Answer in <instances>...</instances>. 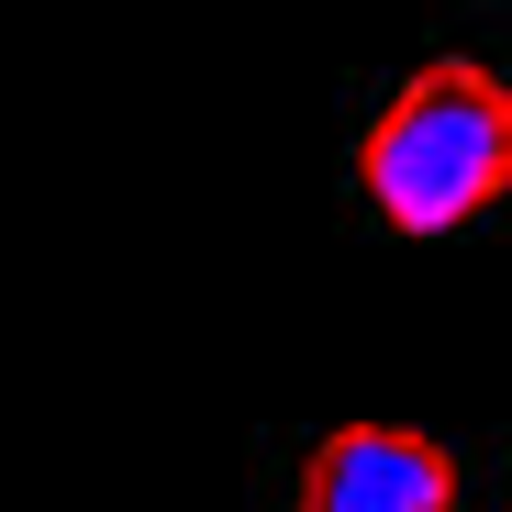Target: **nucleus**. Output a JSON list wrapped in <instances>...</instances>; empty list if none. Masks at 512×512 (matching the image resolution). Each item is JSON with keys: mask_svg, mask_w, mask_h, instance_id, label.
Wrapping results in <instances>:
<instances>
[{"mask_svg": "<svg viewBox=\"0 0 512 512\" xmlns=\"http://www.w3.org/2000/svg\"><path fill=\"white\" fill-rule=\"evenodd\" d=\"M357 190L390 234H457L512 201V78L479 56H423L357 134Z\"/></svg>", "mask_w": 512, "mask_h": 512, "instance_id": "1", "label": "nucleus"}, {"mask_svg": "<svg viewBox=\"0 0 512 512\" xmlns=\"http://www.w3.org/2000/svg\"><path fill=\"white\" fill-rule=\"evenodd\" d=\"M301 512H446L457 501V457L412 423H334L290 479Z\"/></svg>", "mask_w": 512, "mask_h": 512, "instance_id": "2", "label": "nucleus"}]
</instances>
